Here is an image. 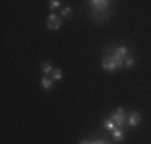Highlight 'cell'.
Listing matches in <instances>:
<instances>
[{"label":"cell","instance_id":"1","mask_svg":"<svg viewBox=\"0 0 151 144\" xmlns=\"http://www.w3.org/2000/svg\"><path fill=\"white\" fill-rule=\"evenodd\" d=\"M130 56V50L127 48V46H116V48L113 50V55H111V58L114 59V63L121 67H124L125 64V59Z\"/></svg>","mask_w":151,"mask_h":144},{"label":"cell","instance_id":"2","mask_svg":"<svg viewBox=\"0 0 151 144\" xmlns=\"http://www.w3.org/2000/svg\"><path fill=\"white\" fill-rule=\"evenodd\" d=\"M109 118H111V120H113L119 128H122V127L125 125V120H127V114H125V110L122 109V107H117V109L114 110L113 114H111Z\"/></svg>","mask_w":151,"mask_h":144},{"label":"cell","instance_id":"3","mask_svg":"<svg viewBox=\"0 0 151 144\" xmlns=\"http://www.w3.org/2000/svg\"><path fill=\"white\" fill-rule=\"evenodd\" d=\"M88 3H90V8L95 13L108 11V10H109V5H111V2H108V0H92V2H88Z\"/></svg>","mask_w":151,"mask_h":144},{"label":"cell","instance_id":"4","mask_svg":"<svg viewBox=\"0 0 151 144\" xmlns=\"http://www.w3.org/2000/svg\"><path fill=\"white\" fill-rule=\"evenodd\" d=\"M47 27L52 31H58L61 27V18H58V14L55 13H50V16L47 18Z\"/></svg>","mask_w":151,"mask_h":144},{"label":"cell","instance_id":"5","mask_svg":"<svg viewBox=\"0 0 151 144\" xmlns=\"http://www.w3.org/2000/svg\"><path fill=\"white\" fill-rule=\"evenodd\" d=\"M101 66H103V69H105L106 72H116L117 69H119V66H117L116 63H114V59L111 56H106V58H103V61H101Z\"/></svg>","mask_w":151,"mask_h":144},{"label":"cell","instance_id":"6","mask_svg":"<svg viewBox=\"0 0 151 144\" xmlns=\"http://www.w3.org/2000/svg\"><path fill=\"white\" fill-rule=\"evenodd\" d=\"M140 122H142V114H140L138 110H132V112L127 114V123L130 125V127H137Z\"/></svg>","mask_w":151,"mask_h":144},{"label":"cell","instance_id":"7","mask_svg":"<svg viewBox=\"0 0 151 144\" xmlns=\"http://www.w3.org/2000/svg\"><path fill=\"white\" fill-rule=\"evenodd\" d=\"M111 135H113V139L114 141H122V139H124V136H125V131L122 128H119V127H116L113 130V131H111Z\"/></svg>","mask_w":151,"mask_h":144},{"label":"cell","instance_id":"8","mask_svg":"<svg viewBox=\"0 0 151 144\" xmlns=\"http://www.w3.org/2000/svg\"><path fill=\"white\" fill-rule=\"evenodd\" d=\"M53 82H55L53 78H50V77H47V75H45V77L42 78V88H44V90H52L53 88Z\"/></svg>","mask_w":151,"mask_h":144},{"label":"cell","instance_id":"9","mask_svg":"<svg viewBox=\"0 0 151 144\" xmlns=\"http://www.w3.org/2000/svg\"><path fill=\"white\" fill-rule=\"evenodd\" d=\"M103 125H105V128H106V130H109V131H113V130L117 127V125L114 123V122L111 120V118H106V120L103 122Z\"/></svg>","mask_w":151,"mask_h":144},{"label":"cell","instance_id":"10","mask_svg":"<svg viewBox=\"0 0 151 144\" xmlns=\"http://www.w3.org/2000/svg\"><path fill=\"white\" fill-rule=\"evenodd\" d=\"M42 71H44V74H50V72H53L52 63H42Z\"/></svg>","mask_w":151,"mask_h":144},{"label":"cell","instance_id":"11","mask_svg":"<svg viewBox=\"0 0 151 144\" xmlns=\"http://www.w3.org/2000/svg\"><path fill=\"white\" fill-rule=\"evenodd\" d=\"M52 74H53V80H61V78H63V72H61L60 69H53V72H52Z\"/></svg>","mask_w":151,"mask_h":144},{"label":"cell","instance_id":"12","mask_svg":"<svg viewBox=\"0 0 151 144\" xmlns=\"http://www.w3.org/2000/svg\"><path fill=\"white\" fill-rule=\"evenodd\" d=\"M48 6H50V10H56L61 6V2L60 0H52V2H48Z\"/></svg>","mask_w":151,"mask_h":144},{"label":"cell","instance_id":"13","mask_svg":"<svg viewBox=\"0 0 151 144\" xmlns=\"http://www.w3.org/2000/svg\"><path fill=\"white\" fill-rule=\"evenodd\" d=\"M71 13H73V10H71L69 6H64V8L61 10V16H63V18H69Z\"/></svg>","mask_w":151,"mask_h":144},{"label":"cell","instance_id":"14","mask_svg":"<svg viewBox=\"0 0 151 144\" xmlns=\"http://www.w3.org/2000/svg\"><path fill=\"white\" fill-rule=\"evenodd\" d=\"M90 144H109V143L103 138H96V139H93V141H90Z\"/></svg>","mask_w":151,"mask_h":144},{"label":"cell","instance_id":"15","mask_svg":"<svg viewBox=\"0 0 151 144\" xmlns=\"http://www.w3.org/2000/svg\"><path fill=\"white\" fill-rule=\"evenodd\" d=\"M132 66H134V58L129 56L127 59H125V67H132Z\"/></svg>","mask_w":151,"mask_h":144},{"label":"cell","instance_id":"16","mask_svg":"<svg viewBox=\"0 0 151 144\" xmlns=\"http://www.w3.org/2000/svg\"><path fill=\"white\" fill-rule=\"evenodd\" d=\"M79 144H90V141H87V139H82V141L79 143Z\"/></svg>","mask_w":151,"mask_h":144}]
</instances>
